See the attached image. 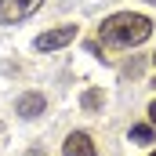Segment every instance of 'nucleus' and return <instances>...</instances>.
<instances>
[{
	"label": "nucleus",
	"mask_w": 156,
	"mask_h": 156,
	"mask_svg": "<svg viewBox=\"0 0 156 156\" xmlns=\"http://www.w3.org/2000/svg\"><path fill=\"white\" fill-rule=\"evenodd\" d=\"M153 37V22L138 11H116L98 26V40L109 47H138Z\"/></svg>",
	"instance_id": "nucleus-1"
},
{
	"label": "nucleus",
	"mask_w": 156,
	"mask_h": 156,
	"mask_svg": "<svg viewBox=\"0 0 156 156\" xmlns=\"http://www.w3.org/2000/svg\"><path fill=\"white\" fill-rule=\"evenodd\" d=\"M26 156H47V153H40V149H29V153H26Z\"/></svg>",
	"instance_id": "nucleus-9"
},
{
	"label": "nucleus",
	"mask_w": 156,
	"mask_h": 156,
	"mask_svg": "<svg viewBox=\"0 0 156 156\" xmlns=\"http://www.w3.org/2000/svg\"><path fill=\"white\" fill-rule=\"evenodd\" d=\"M62 153L66 156H98V149H94V142H91L87 131H73V134H66Z\"/></svg>",
	"instance_id": "nucleus-5"
},
{
	"label": "nucleus",
	"mask_w": 156,
	"mask_h": 156,
	"mask_svg": "<svg viewBox=\"0 0 156 156\" xmlns=\"http://www.w3.org/2000/svg\"><path fill=\"white\" fill-rule=\"evenodd\" d=\"M76 26H69V22H66V26H55V29H44V33H40L37 40H33V47H37V51H44V55H51V51H58V47H66V44H73V40H76Z\"/></svg>",
	"instance_id": "nucleus-2"
},
{
	"label": "nucleus",
	"mask_w": 156,
	"mask_h": 156,
	"mask_svg": "<svg viewBox=\"0 0 156 156\" xmlns=\"http://www.w3.org/2000/svg\"><path fill=\"white\" fill-rule=\"evenodd\" d=\"M0 131H4V127H0Z\"/></svg>",
	"instance_id": "nucleus-12"
},
{
	"label": "nucleus",
	"mask_w": 156,
	"mask_h": 156,
	"mask_svg": "<svg viewBox=\"0 0 156 156\" xmlns=\"http://www.w3.org/2000/svg\"><path fill=\"white\" fill-rule=\"evenodd\" d=\"M80 105H83L87 113H94V109H102V91H98V87H91V91H83V94H80Z\"/></svg>",
	"instance_id": "nucleus-6"
},
{
	"label": "nucleus",
	"mask_w": 156,
	"mask_h": 156,
	"mask_svg": "<svg viewBox=\"0 0 156 156\" xmlns=\"http://www.w3.org/2000/svg\"><path fill=\"white\" fill-rule=\"evenodd\" d=\"M131 142H134V145H149V142H153V127H149V123L131 127Z\"/></svg>",
	"instance_id": "nucleus-7"
},
{
	"label": "nucleus",
	"mask_w": 156,
	"mask_h": 156,
	"mask_svg": "<svg viewBox=\"0 0 156 156\" xmlns=\"http://www.w3.org/2000/svg\"><path fill=\"white\" fill-rule=\"evenodd\" d=\"M153 66H156V55H153Z\"/></svg>",
	"instance_id": "nucleus-10"
},
{
	"label": "nucleus",
	"mask_w": 156,
	"mask_h": 156,
	"mask_svg": "<svg viewBox=\"0 0 156 156\" xmlns=\"http://www.w3.org/2000/svg\"><path fill=\"white\" fill-rule=\"evenodd\" d=\"M40 7H44V0H0V26L26 22L29 15H37Z\"/></svg>",
	"instance_id": "nucleus-3"
},
{
	"label": "nucleus",
	"mask_w": 156,
	"mask_h": 156,
	"mask_svg": "<svg viewBox=\"0 0 156 156\" xmlns=\"http://www.w3.org/2000/svg\"><path fill=\"white\" fill-rule=\"evenodd\" d=\"M149 156H156V153H149Z\"/></svg>",
	"instance_id": "nucleus-11"
},
{
	"label": "nucleus",
	"mask_w": 156,
	"mask_h": 156,
	"mask_svg": "<svg viewBox=\"0 0 156 156\" xmlns=\"http://www.w3.org/2000/svg\"><path fill=\"white\" fill-rule=\"evenodd\" d=\"M44 109H47V98L40 94V91H26L18 102H15V113L22 120H37V116H44Z\"/></svg>",
	"instance_id": "nucleus-4"
},
{
	"label": "nucleus",
	"mask_w": 156,
	"mask_h": 156,
	"mask_svg": "<svg viewBox=\"0 0 156 156\" xmlns=\"http://www.w3.org/2000/svg\"><path fill=\"white\" fill-rule=\"evenodd\" d=\"M149 120H153V123H156V98H153V102H149Z\"/></svg>",
	"instance_id": "nucleus-8"
}]
</instances>
